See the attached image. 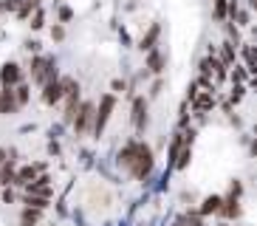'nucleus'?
<instances>
[{
	"label": "nucleus",
	"mask_w": 257,
	"mask_h": 226,
	"mask_svg": "<svg viewBox=\"0 0 257 226\" xmlns=\"http://www.w3.org/2000/svg\"><path fill=\"white\" fill-rule=\"evenodd\" d=\"M29 68H31V79L37 85H46L57 79V60L48 57V54H34Z\"/></svg>",
	"instance_id": "obj_1"
},
{
	"label": "nucleus",
	"mask_w": 257,
	"mask_h": 226,
	"mask_svg": "<svg viewBox=\"0 0 257 226\" xmlns=\"http://www.w3.org/2000/svg\"><path fill=\"white\" fill-rule=\"evenodd\" d=\"M127 173L133 175V178H147V175L153 173V150L147 147L144 142H136V150H133V161H130Z\"/></svg>",
	"instance_id": "obj_2"
},
{
	"label": "nucleus",
	"mask_w": 257,
	"mask_h": 226,
	"mask_svg": "<svg viewBox=\"0 0 257 226\" xmlns=\"http://www.w3.org/2000/svg\"><path fill=\"white\" fill-rule=\"evenodd\" d=\"M113 107H116V96L113 93H105V96L99 99V107H96V113H93V136H102L105 133V128H107V122H110V113H113Z\"/></svg>",
	"instance_id": "obj_3"
},
{
	"label": "nucleus",
	"mask_w": 257,
	"mask_h": 226,
	"mask_svg": "<svg viewBox=\"0 0 257 226\" xmlns=\"http://www.w3.org/2000/svg\"><path fill=\"white\" fill-rule=\"evenodd\" d=\"M93 113H96V105L93 102H79L76 107V116H74V136H85L88 130L93 128Z\"/></svg>",
	"instance_id": "obj_4"
},
{
	"label": "nucleus",
	"mask_w": 257,
	"mask_h": 226,
	"mask_svg": "<svg viewBox=\"0 0 257 226\" xmlns=\"http://www.w3.org/2000/svg\"><path fill=\"white\" fill-rule=\"evenodd\" d=\"M23 82V71L17 62H3L0 68V88H15V85Z\"/></svg>",
	"instance_id": "obj_5"
},
{
	"label": "nucleus",
	"mask_w": 257,
	"mask_h": 226,
	"mask_svg": "<svg viewBox=\"0 0 257 226\" xmlns=\"http://www.w3.org/2000/svg\"><path fill=\"white\" fill-rule=\"evenodd\" d=\"M133 128H136V130L147 128V99H144V96L133 99Z\"/></svg>",
	"instance_id": "obj_6"
},
{
	"label": "nucleus",
	"mask_w": 257,
	"mask_h": 226,
	"mask_svg": "<svg viewBox=\"0 0 257 226\" xmlns=\"http://www.w3.org/2000/svg\"><path fill=\"white\" fill-rule=\"evenodd\" d=\"M17 110L20 107L15 102V88H0V116H12Z\"/></svg>",
	"instance_id": "obj_7"
},
{
	"label": "nucleus",
	"mask_w": 257,
	"mask_h": 226,
	"mask_svg": "<svg viewBox=\"0 0 257 226\" xmlns=\"http://www.w3.org/2000/svg\"><path fill=\"white\" fill-rule=\"evenodd\" d=\"M62 99V85H60V79H54V82H46L43 85V102L46 105H57Z\"/></svg>",
	"instance_id": "obj_8"
},
{
	"label": "nucleus",
	"mask_w": 257,
	"mask_h": 226,
	"mask_svg": "<svg viewBox=\"0 0 257 226\" xmlns=\"http://www.w3.org/2000/svg\"><path fill=\"white\" fill-rule=\"evenodd\" d=\"M40 170H43V167H34V164H31V167H23V170H17V173H15V184H23V187H29V184H34V181H37V173H40Z\"/></svg>",
	"instance_id": "obj_9"
},
{
	"label": "nucleus",
	"mask_w": 257,
	"mask_h": 226,
	"mask_svg": "<svg viewBox=\"0 0 257 226\" xmlns=\"http://www.w3.org/2000/svg\"><path fill=\"white\" fill-rule=\"evenodd\" d=\"M159 34H161V26H159V23H153L150 29H147V34L139 40V48H142V51H153V48H156V40H159Z\"/></svg>",
	"instance_id": "obj_10"
},
{
	"label": "nucleus",
	"mask_w": 257,
	"mask_h": 226,
	"mask_svg": "<svg viewBox=\"0 0 257 226\" xmlns=\"http://www.w3.org/2000/svg\"><path fill=\"white\" fill-rule=\"evenodd\" d=\"M240 201L237 198H232L229 195L226 201H220V209H218V215H223V218H240Z\"/></svg>",
	"instance_id": "obj_11"
},
{
	"label": "nucleus",
	"mask_w": 257,
	"mask_h": 226,
	"mask_svg": "<svg viewBox=\"0 0 257 226\" xmlns=\"http://www.w3.org/2000/svg\"><path fill=\"white\" fill-rule=\"evenodd\" d=\"M164 54L159 51V48H153L150 54H147V71H150V74H161V71H164Z\"/></svg>",
	"instance_id": "obj_12"
},
{
	"label": "nucleus",
	"mask_w": 257,
	"mask_h": 226,
	"mask_svg": "<svg viewBox=\"0 0 257 226\" xmlns=\"http://www.w3.org/2000/svg\"><path fill=\"white\" fill-rule=\"evenodd\" d=\"M192 107H195V113H206L209 107H215V93H201V96L192 99Z\"/></svg>",
	"instance_id": "obj_13"
},
{
	"label": "nucleus",
	"mask_w": 257,
	"mask_h": 226,
	"mask_svg": "<svg viewBox=\"0 0 257 226\" xmlns=\"http://www.w3.org/2000/svg\"><path fill=\"white\" fill-rule=\"evenodd\" d=\"M220 201H223L220 195H206L204 203H201V212H198V215H212V212H218L220 209Z\"/></svg>",
	"instance_id": "obj_14"
},
{
	"label": "nucleus",
	"mask_w": 257,
	"mask_h": 226,
	"mask_svg": "<svg viewBox=\"0 0 257 226\" xmlns=\"http://www.w3.org/2000/svg\"><path fill=\"white\" fill-rule=\"evenodd\" d=\"M0 184H15V158H9L6 164H0Z\"/></svg>",
	"instance_id": "obj_15"
},
{
	"label": "nucleus",
	"mask_w": 257,
	"mask_h": 226,
	"mask_svg": "<svg viewBox=\"0 0 257 226\" xmlns=\"http://www.w3.org/2000/svg\"><path fill=\"white\" fill-rule=\"evenodd\" d=\"M234 54H237V48H234L232 43H229V40H223V43H220V65H229V62H234Z\"/></svg>",
	"instance_id": "obj_16"
},
{
	"label": "nucleus",
	"mask_w": 257,
	"mask_h": 226,
	"mask_svg": "<svg viewBox=\"0 0 257 226\" xmlns=\"http://www.w3.org/2000/svg\"><path fill=\"white\" fill-rule=\"evenodd\" d=\"M29 96H31V88H29V85H26V82L15 85V102H17V107L29 105Z\"/></svg>",
	"instance_id": "obj_17"
},
{
	"label": "nucleus",
	"mask_w": 257,
	"mask_h": 226,
	"mask_svg": "<svg viewBox=\"0 0 257 226\" xmlns=\"http://www.w3.org/2000/svg\"><path fill=\"white\" fill-rule=\"evenodd\" d=\"M189 158H192V144H184L181 153H178V158H175V167H178V170H187Z\"/></svg>",
	"instance_id": "obj_18"
},
{
	"label": "nucleus",
	"mask_w": 257,
	"mask_h": 226,
	"mask_svg": "<svg viewBox=\"0 0 257 226\" xmlns=\"http://www.w3.org/2000/svg\"><path fill=\"white\" fill-rule=\"evenodd\" d=\"M37 9H40L37 0H23V3H20V9H17V17H20V20H26V17H31V12H37Z\"/></svg>",
	"instance_id": "obj_19"
},
{
	"label": "nucleus",
	"mask_w": 257,
	"mask_h": 226,
	"mask_svg": "<svg viewBox=\"0 0 257 226\" xmlns=\"http://www.w3.org/2000/svg\"><path fill=\"white\" fill-rule=\"evenodd\" d=\"M26 206L29 209H37V212H43L48 206V198H37V195H26Z\"/></svg>",
	"instance_id": "obj_20"
},
{
	"label": "nucleus",
	"mask_w": 257,
	"mask_h": 226,
	"mask_svg": "<svg viewBox=\"0 0 257 226\" xmlns=\"http://www.w3.org/2000/svg\"><path fill=\"white\" fill-rule=\"evenodd\" d=\"M226 12H229V0H215V9H212V15H215V20H226Z\"/></svg>",
	"instance_id": "obj_21"
},
{
	"label": "nucleus",
	"mask_w": 257,
	"mask_h": 226,
	"mask_svg": "<svg viewBox=\"0 0 257 226\" xmlns=\"http://www.w3.org/2000/svg\"><path fill=\"white\" fill-rule=\"evenodd\" d=\"M40 215H43V212L29 209V206H26V209H23V218H20V220H23V226H34V223L40 220Z\"/></svg>",
	"instance_id": "obj_22"
},
{
	"label": "nucleus",
	"mask_w": 257,
	"mask_h": 226,
	"mask_svg": "<svg viewBox=\"0 0 257 226\" xmlns=\"http://www.w3.org/2000/svg\"><path fill=\"white\" fill-rule=\"evenodd\" d=\"M43 26H46V12H43V9H37V12H34V17H31V29H43Z\"/></svg>",
	"instance_id": "obj_23"
},
{
	"label": "nucleus",
	"mask_w": 257,
	"mask_h": 226,
	"mask_svg": "<svg viewBox=\"0 0 257 226\" xmlns=\"http://www.w3.org/2000/svg\"><path fill=\"white\" fill-rule=\"evenodd\" d=\"M51 40H57V43H62V40H65V26H62V23L51 26Z\"/></svg>",
	"instance_id": "obj_24"
},
{
	"label": "nucleus",
	"mask_w": 257,
	"mask_h": 226,
	"mask_svg": "<svg viewBox=\"0 0 257 226\" xmlns=\"http://www.w3.org/2000/svg\"><path fill=\"white\" fill-rule=\"evenodd\" d=\"M232 82H234V85H240V82H249V74H246V71H243V68H237V65H234Z\"/></svg>",
	"instance_id": "obj_25"
},
{
	"label": "nucleus",
	"mask_w": 257,
	"mask_h": 226,
	"mask_svg": "<svg viewBox=\"0 0 257 226\" xmlns=\"http://www.w3.org/2000/svg\"><path fill=\"white\" fill-rule=\"evenodd\" d=\"M243 93H246V85H234V90H232V102H240Z\"/></svg>",
	"instance_id": "obj_26"
},
{
	"label": "nucleus",
	"mask_w": 257,
	"mask_h": 226,
	"mask_svg": "<svg viewBox=\"0 0 257 226\" xmlns=\"http://www.w3.org/2000/svg\"><path fill=\"white\" fill-rule=\"evenodd\" d=\"M26 51H29V54H40V43H37V40H26Z\"/></svg>",
	"instance_id": "obj_27"
},
{
	"label": "nucleus",
	"mask_w": 257,
	"mask_h": 226,
	"mask_svg": "<svg viewBox=\"0 0 257 226\" xmlns=\"http://www.w3.org/2000/svg\"><path fill=\"white\" fill-rule=\"evenodd\" d=\"M71 17H74V12H71L68 6H62V9H60V23H68Z\"/></svg>",
	"instance_id": "obj_28"
},
{
	"label": "nucleus",
	"mask_w": 257,
	"mask_h": 226,
	"mask_svg": "<svg viewBox=\"0 0 257 226\" xmlns=\"http://www.w3.org/2000/svg\"><path fill=\"white\" fill-rule=\"evenodd\" d=\"M110 88H113L116 93H121V90L127 88V82H124V79H113V82H110Z\"/></svg>",
	"instance_id": "obj_29"
},
{
	"label": "nucleus",
	"mask_w": 257,
	"mask_h": 226,
	"mask_svg": "<svg viewBox=\"0 0 257 226\" xmlns=\"http://www.w3.org/2000/svg\"><path fill=\"white\" fill-rule=\"evenodd\" d=\"M161 88H164V82H161V79H156V82H153V88H150V93H153V96H159Z\"/></svg>",
	"instance_id": "obj_30"
},
{
	"label": "nucleus",
	"mask_w": 257,
	"mask_h": 226,
	"mask_svg": "<svg viewBox=\"0 0 257 226\" xmlns=\"http://www.w3.org/2000/svg\"><path fill=\"white\" fill-rule=\"evenodd\" d=\"M237 20H240V26H249V12H237Z\"/></svg>",
	"instance_id": "obj_31"
},
{
	"label": "nucleus",
	"mask_w": 257,
	"mask_h": 226,
	"mask_svg": "<svg viewBox=\"0 0 257 226\" xmlns=\"http://www.w3.org/2000/svg\"><path fill=\"white\" fill-rule=\"evenodd\" d=\"M48 153H54V156H57V153H60V144L51 142V144H48Z\"/></svg>",
	"instance_id": "obj_32"
},
{
	"label": "nucleus",
	"mask_w": 257,
	"mask_h": 226,
	"mask_svg": "<svg viewBox=\"0 0 257 226\" xmlns=\"http://www.w3.org/2000/svg\"><path fill=\"white\" fill-rule=\"evenodd\" d=\"M12 198H15V192H12V189H9V187H6V192H3V201H6V203H9V201H12Z\"/></svg>",
	"instance_id": "obj_33"
},
{
	"label": "nucleus",
	"mask_w": 257,
	"mask_h": 226,
	"mask_svg": "<svg viewBox=\"0 0 257 226\" xmlns=\"http://www.w3.org/2000/svg\"><path fill=\"white\" fill-rule=\"evenodd\" d=\"M220 226H229V223H220Z\"/></svg>",
	"instance_id": "obj_34"
},
{
	"label": "nucleus",
	"mask_w": 257,
	"mask_h": 226,
	"mask_svg": "<svg viewBox=\"0 0 257 226\" xmlns=\"http://www.w3.org/2000/svg\"><path fill=\"white\" fill-rule=\"evenodd\" d=\"M0 15H3V9H0Z\"/></svg>",
	"instance_id": "obj_35"
}]
</instances>
